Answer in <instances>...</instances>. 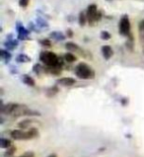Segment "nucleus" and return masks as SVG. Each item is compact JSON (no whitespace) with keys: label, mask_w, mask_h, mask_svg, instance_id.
<instances>
[{"label":"nucleus","mask_w":144,"mask_h":157,"mask_svg":"<svg viewBox=\"0 0 144 157\" xmlns=\"http://www.w3.org/2000/svg\"><path fill=\"white\" fill-rule=\"evenodd\" d=\"M57 83L61 85V86H65V87H69L74 85L76 83V80L74 78H71V77H63V78H60L57 80Z\"/></svg>","instance_id":"obj_8"},{"label":"nucleus","mask_w":144,"mask_h":157,"mask_svg":"<svg viewBox=\"0 0 144 157\" xmlns=\"http://www.w3.org/2000/svg\"><path fill=\"white\" fill-rule=\"evenodd\" d=\"M64 59L65 61L69 62V63H72V62H75L77 60V58L73 55V52H67L64 55Z\"/></svg>","instance_id":"obj_21"},{"label":"nucleus","mask_w":144,"mask_h":157,"mask_svg":"<svg viewBox=\"0 0 144 157\" xmlns=\"http://www.w3.org/2000/svg\"><path fill=\"white\" fill-rule=\"evenodd\" d=\"M67 37H69V38H71V37H73V32L69 29V30H67Z\"/></svg>","instance_id":"obj_31"},{"label":"nucleus","mask_w":144,"mask_h":157,"mask_svg":"<svg viewBox=\"0 0 144 157\" xmlns=\"http://www.w3.org/2000/svg\"><path fill=\"white\" fill-rule=\"evenodd\" d=\"M28 133H29L30 140H34V138L39 136V129L37 128H32L28 131Z\"/></svg>","instance_id":"obj_22"},{"label":"nucleus","mask_w":144,"mask_h":157,"mask_svg":"<svg viewBox=\"0 0 144 157\" xmlns=\"http://www.w3.org/2000/svg\"><path fill=\"white\" fill-rule=\"evenodd\" d=\"M10 136L15 140H30L28 131L24 132L23 129H13L10 132Z\"/></svg>","instance_id":"obj_4"},{"label":"nucleus","mask_w":144,"mask_h":157,"mask_svg":"<svg viewBox=\"0 0 144 157\" xmlns=\"http://www.w3.org/2000/svg\"><path fill=\"white\" fill-rule=\"evenodd\" d=\"M29 2H30V0H19V5L22 8H26L29 5Z\"/></svg>","instance_id":"obj_29"},{"label":"nucleus","mask_w":144,"mask_h":157,"mask_svg":"<svg viewBox=\"0 0 144 157\" xmlns=\"http://www.w3.org/2000/svg\"><path fill=\"white\" fill-rule=\"evenodd\" d=\"M22 80H23V82L26 84V85H28V86H31V87H34L35 85H36V82H35V80L31 77L30 75L28 74H25L22 76Z\"/></svg>","instance_id":"obj_15"},{"label":"nucleus","mask_w":144,"mask_h":157,"mask_svg":"<svg viewBox=\"0 0 144 157\" xmlns=\"http://www.w3.org/2000/svg\"><path fill=\"white\" fill-rule=\"evenodd\" d=\"M40 43V44H43L44 47H47V48H51V41H49V40L44 39Z\"/></svg>","instance_id":"obj_27"},{"label":"nucleus","mask_w":144,"mask_h":157,"mask_svg":"<svg viewBox=\"0 0 144 157\" xmlns=\"http://www.w3.org/2000/svg\"><path fill=\"white\" fill-rule=\"evenodd\" d=\"M102 55L103 56H104L105 59L109 60L110 58L114 56V51H112V48L111 46H108V44H106V46H103L102 47Z\"/></svg>","instance_id":"obj_7"},{"label":"nucleus","mask_w":144,"mask_h":157,"mask_svg":"<svg viewBox=\"0 0 144 157\" xmlns=\"http://www.w3.org/2000/svg\"><path fill=\"white\" fill-rule=\"evenodd\" d=\"M15 151H16V147L12 145L11 147H9V148H7L6 152H5L4 154H5L6 157H10V156H12L13 154L15 153Z\"/></svg>","instance_id":"obj_25"},{"label":"nucleus","mask_w":144,"mask_h":157,"mask_svg":"<svg viewBox=\"0 0 144 157\" xmlns=\"http://www.w3.org/2000/svg\"><path fill=\"white\" fill-rule=\"evenodd\" d=\"M0 145H1V148H9V147L12 146V141L10 140H7V138H4L2 137L0 140Z\"/></svg>","instance_id":"obj_18"},{"label":"nucleus","mask_w":144,"mask_h":157,"mask_svg":"<svg viewBox=\"0 0 144 157\" xmlns=\"http://www.w3.org/2000/svg\"><path fill=\"white\" fill-rule=\"evenodd\" d=\"M44 71L52 75H59L61 73V67L59 66H47L44 67Z\"/></svg>","instance_id":"obj_10"},{"label":"nucleus","mask_w":144,"mask_h":157,"mask_svg":"<svg viewBox=\"0 0 144 157\" xmlns=\"http://www.w3.org/2000/svg\"><path fill=\"white\" fill-rule=\"evenodd\" d=\"M47 157H57V155L55 153H51V155H48Z\"/></svg>","instance_id":"obj_32"},{"label":"nucleus","mask_w":144,"mask_h":157,"mask_svg":"<svg viewBox=\"0 0 144 157\" xmlns=\"http://www.w3.org/2000/svg\"><path fill=\"white\" fill-rule=\"evenodd\" d=\"M97 14H98V10H97L96 4H91V5H89L87 8V11H86V15H87L88 22L91 25L94 23V22H96Z\"/></svg>","instance_id":"obj_5"},{"label":"nucleus","mask_w":144,"mask_h":157,"mask_svg":"<svg viewBox=\"0 0 144 157\" xmlns=\"http://www.w3.org/2000/svg\"><path fill=\"white\" fill-rule=\"evenodd\" d=\"M119 33L121 36H125V37L131 34V32H130V22L127 15H123L119 21Z\"/></svg>","instance_id":"obj_3"},{"label":"nucleus","mask_w":144,"mask_h":157,"mask_svg":"<svg viewBox=\"0 0 144 157\" xmlns=\"http://www.w3.org/2000/svg\"><path fill=\"white\" fill-rule=\"evenodd\" d=\"M65 48H66V50H68L70 52H80V48L75 43H72V42L66 43Z\"/></svg>","instance_id":"obj_12"},{"label":"nucleus","mask_w":144,"mask_h":157,"mask_svg":"<svg viewBox=\"0 0 144 157\" xmlns=\"http://www.w3.org/2000/svg\"><path fill=\"white\" fill-rule=\"evenodd\" d=\"M33 123H37V122H35L34 120L27 119V120H24V121H21V122L18 124V127H19V128H21V129H26V128H28L29 127H31V125L33 124Z\"/></svg>","instance_id":"obj_11"},{"label":"nucleus","mask_w":144,"mask_h":157,"mask_svg":"<svg viewBox=\"0 0 144 157\" xmlns=\"http://www.w3.org/2000/svg\"><path fill=\"white\" fill-rule=\"evenodd\" d=\"M127 43H125V47L127 48V50L131 52L133 50V36L132 34H130L127 36Z\"/></svg>","instance_id":"obj_19"},{"label":"nucleus","mask_w":144,"mask_h":157,"mask_svg":"<svg viewBox=\"0 0 144 157\" xmlns=\"http://www.w3.org/2000/svg\"><path fill=\"white\" fill-rule=\"evenodd\" d=\"M78 20H79V24H80L81 27H84L85 25H86L87 21H88V19H87V15H86V12H84V11L80 12L79 17H78Z\"/></svg>","instance_id":"obj_17"},{"label":"nucleus","mask_w":144,"mask_h":157,"mask_svg":"<svg viewBox=\"0 0 144 157\" xmlns=\"http://www.w3.org/2000/svg\"><path fill=\"white\" fill-rule=\"evenodd\" d=\"M58 92H59V89H58V87L57 86H52V87L48 88L47 90V97H53V96H55Z\"/></svg>","instance_id":"obj_20"},{"label":"nucleus","mask_w":144,"mask_h":157,"mask_svg":"<svg viewBox=\"0 0 144 157\" xmlns=\"http://www.w3.org/2000/svg\"><path fill=\"white\" fill-rule=\"evenodd\" d=\"M75 74L80 79H92L95 76V71L88 64L81 62L75 67Z\"/></svg>","instance_id":"obj_2"},{"label":"nucleus","mask_w":144,"mask_h":157,"mask_svg":"<svg viewBox=\"0 0 144 157\" xmlns=\"http://www.w3.org/2000/svg\"><path fill=\"white\" fill-rule=\"evenodd\" d=\"M40 60L47 66H59L62 67L60 58L52 52H43L40 55Z\"/></svg>","instance_id":"obj_1"},{"label":"nucleus","mask_w":144,"mask_h":157,"mask_svg":"<svg viewBox=\"0 0 144 157\" xmlns=\"http://www.w3.org/2000/svg\"><path fill=\"white\" fill-rule=\"evenodd\" d=\"M1 57L3 58L4 60H5V62H8L9 60L11 59V53L9 52L8 51H5V50H1Z\"/></svg>","instance_id":"obj_23"},{"label":"nucleus","mask_w":144,"mask_h":157,"mask_svg":"<svg viewBox=\"0 0 144 157\" xmlns=\"http://www.w3.org/2000/svg\"><path fill=\"white\" fill-rule=\"evenodd\" d=\"M18 157H35V153L33 151H28V152H25L24 154H22L21 156H18Z\"/></svg>","instance_id":"obj_30"},{"label":"nucleus","mask_w":144,"mask_h":157,"mask_svg":"<svg viewBox=\"0 0 144 157\" xmlns=\"http://www.w3.org/2000/svg\"><path fill=\"white\" fill-rule=\"evenodd\" d=\"M138 35L139 40H140V44L144 50V19L141 20L138 24Z\"/></svg>","instance_id":"obj_9"},{"label":"nucleus","mask_w":144,"mask_h":157,"mask_svg":"<svg viewBox=\"0 0 144 157\" xmlns=\"http://www.w3.org/2000/svg\"><path fill=\"white\" fill-rule=\"evenodd\" d=\"M17 44H18L17 41H15V40H13V39H8L7 38V41L5 42V44H4V46H5V48H7V50L12 51L17 47Z\"/></svg>","instance_id":"obj_14"},{"label":"nucleus","mask_w":144,"mask_h":157,"mask_svg":"<svg viewBox=\"0 0 144 157\" xmlns=\"http://www.w3.org/2000/svg\"><path fill=\"white\" fill-rule=\"evenodd\" d=\"M16 61L19 62V63H26V62H30L31 61V58L27 55L20 53V55H18L16 56Z\"/></svg>","instance_id":"obj_16"},{"label":"nucleus","mask_w":144,"mask_h":157,"mask_svg":"<svg viewBox=\"0 0 144 157\" xmlns=\"http://www.w3.org/2000/svg\"><path fill=\"white\" fill-rule=\"evenodd\" d=\"M34 71H35V73L37 74V75H40V73L43 72V71H44V68L42 66V65H40V64H36L34 66Z\"/></svg>","instance_id":"obj_26"},{"label":"nucleus","mask_w":144,"mask_h":157,"mask_svg":"<svg viewBox=\"0 0 144 157\" xmlns=\"http://www.w3.org/2000/svg\"><path fill=\"white\" fill-rule=\"evenodd\" d=\"M100 36H101V39L103 41H108V40L111 39V34L108 32V31H102Z\"/></svg>","instance_id":"obj_24"},{"label":"nucleus","mask_w":144,"mask_h":157,"mask_svg":"<svg viewBox=\"0 0 144 157\" xmlns=\"http://www.w3.org/2000/svg\"><path fill=\"white\" fill-rule=\"evenodd\" d=\"M17 31H18V40H26L28 39L29 36V31L25 29L23 26H21L20 23H18L17 25Z\"/></svg>","instance_id":"obj_6"},{"label":"nucleus","mask_w":144,"mask_h":157,"mask_svg":"<svg viewBox=\"0 0 144 157\" xmlns=\"http://www.w3.org/2000/svg\"><path fill=\"white\" fill-rule=\"evenodd\" d=\"M49 37H51V39L55 40V41H57V42H61V41H63V40L65 39V36L62 34L61 32H58V31L51 33Z\"/></svg>","instance_id":"obj_13"},{"label":"nucleus","mask_w":144,"mask_h":157,"mask_svg":"<svg viewBox=\"0 0 144 157\" xmlns=\"http://www.w3.org/2000/svg\"><path fill=\"white\" fill-rule=\"evenodd\" d=\"M38 25L40 26V27H44V28H46V27H47V22L44 21V20H43L42 18H38Z\"/></svg>","instance_id":"obj_28"}]
</instances>
